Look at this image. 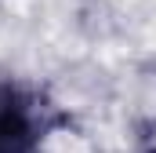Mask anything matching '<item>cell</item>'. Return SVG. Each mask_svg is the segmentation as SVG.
Segmentation results:
<instances>
[{"instance_id": "1", "label": "cell", "mask_w": 156, "mask_h": 153, "mask_svg": "<svg viewBox=\"0 0 156 153\" xmlns=\"http://www.w3.org/2000/svg\"><path fill=\"white\" fill-rule=\"evenodd\" d=\"M37 150H40L37 106L15 88H0V153H37Z\"/></svg>"}]
</instances>
